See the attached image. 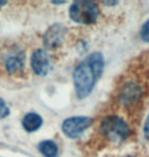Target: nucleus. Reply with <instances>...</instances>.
<instances>
[{
	"instance_id": "1",
	"label": "nucleus",
	"mask_w": 149,
	"mask_h": 157,
	"mask_svg": "<svg viewBox=\"0 0 149 157\" xmlns=\"http://www.w3.org/2000/svg\"><path fill=\"white\" fill-rule=\"evenodd\" d=\"M103 67L104 59L99 52L92 53L78 65L74 71V82L79 98H85L89 95L98 78L102 74Z\"/></svg>"
},
{
	"instance_id": "2",
	"label": "nucleus",
	"mask_w": 149,
	"mask_h": 157,
	"mask_svg": "<svg viewBox=\"0 0 149 157\" xmlns=\"http://www.w3.org/2000/svg\"><path fill=\"white\" fill-rule=\"evenodd\" d=\"M101 132L107 139L116 143L125 141L130 135V128L127 122L116 115L107 117L103 119Z\"/></svg>"
},
{
	"instance_id": "3",
	"label": "nucleus",
	"mask_w": 149,
	"mask_h": 157,
	"mask_svg": "<svg viewBox=\"0 0 149 157\" xmlns=\"http://www.w3.org/2000/svg\"><path fill=\"white\" fill-rule=\"evenodd\" d=\"M99 9L95 2L77 1L73 3L69 9V15L73 21L79 24L90 25L97 20Z\"/></svg>"
},
{
	"instance_id": "4",
	"label": "nucleus",
	"mask_w": 149,
	"mask_h": 157,
	"mask_svg": "<svg viewBox=\"0 0 149 157\" xmlns=\"http://www.w3.org/2000/svg\"><path fill=\"white\" fill-rule=\"evenodd\" d=\"M92 119L86 117H69L63 121L62 131L66 136L71 138H77L83 134L87 128L90 127Z\"/></svg>"
},
{
	"instance_id": "5",
	"label": "nucleus",
	"mask_w": 149,
	"mask_h": 157,
	"mask_svg": "<svg viewBox=\"0 0 149 157\" xmlns=\"http://www.w3.org/2000/svg\"><path fill=\"white\" fill-rule=\"evenodd\" d=\"M31 64L37 75H41V76L46 75L50 68V61L47 53L42 49H37L32 55Z\"/></svg>"
},
{
	"instance_id": "6",
	"label": "nucleus",
	"mask_w": 149,
	"mask_h": 157,
	"mask_svg": "<svg viewBox=\"0 0 149 157\" xmlns=\"http://www.w3.org/2000/svg\"><path fill=\"white\" fill-rule=\"evenodd\" d=\"M65 35V29L60 25H54L47 31L44 43L47 48H54L61 42V40Z\"/></svg>"
},
{
	"instance_id": "7",
	"label": "nucleus",
	"mask_w": 149,
	"mask_h": 157,
	"mask_svg": "<svg viewBox=\"0 0 149 157\" xmlns=\"http://www.w3.org/2000/svg\"><path fill=\"white\" fill-rule=\"evenodd\" d=\"M5 67L10 74H17L24 67V57L21 52H10L4 58Z\"/></svg>"
},
{
	"instance_id": "8",
	"label": "nucleus",
	"mask_w": 149,
	"mask_h": 157,
	"mask_svg": "<svg viewBox=\"0 0 149 157\" xmlns=\"http://www.w3.org/2000/svg\"><path fill=\"white\" fill-rule=\"evenodd\" d=\"M42 125V118L37 113H28L23 119V127L28 132H35Z\"/></svg>"
},
{
	"instance_id": "9",
	"label": "nucleus",
	"mask_w": 149,
	"mask_h": 157,
	"mask_svg": "<svg viewBox=\"0 0 149 157\" xmlns=\"http://www.w3.org/2000/svg\"><path fill=\"white\" fill-rule=\"evenodd\" d=\"M39 150L45 157H57V146L53 141H43L39 145Z\"/></svg>"
},
{
	"instance_id": "10",
	"label": "nucleus",
	"mask_w": 149,
	"mask_h": 157,
	"mask_svg": "<svg viewBox=\"0 0 149 157\" xmlns=\"http://www.w3.org/2000/svg\"><path fill=\"white\" fill-rule=\"evenodd\" d=\"M140 36H141V39L143 40L144 42H149V18L145 21L143 26H142Z\"/></svg>"
},
{
	"instance_id": "11",
	"label": "nucleus",
	"mask_w": 149,
	"mask_h": 157,
	"mask_svg": "<svg viewBox=\"0 0 149 157\" xmlns=\"http://www.w3.org/2000/svg\"><path fill=\"white\" fill-rule=\"evenodd\" d=\"M8 113H9V109L7 107V105H6L5 102L0 98V119L7 117Z\"/></svg>"
},
{
	"instance_id": "12",
	"label": "nucleus",
	"mask_w": 149,
	"mask_h": 157,
	"mask_svg": "<svg viewBox=\"0 0 149 157\" xmlns=\"http://www.w3.org/2000/svg\"><path fill=\"white\" fill-rule=\"evenodd\" d=\"M143 131H144V136H145V138H146L147 140H149V115H148L146 121H145V124H144Z\"/></svg>"
}]
</instances>
